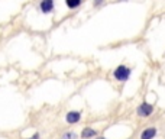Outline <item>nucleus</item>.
<instances>
[{"instance_id":"obj_1","label":"nucleus","mask_w":165,"mask_h":139,"mask_svg":"<svg viewBox=\"0 0 165 139\" xmlns=\"http://www.w3.org/2000/svg\"><path fill=\"white\" fill-rule=\"evenodd\" d=\"M129 74H130V70L123 65H120V67L116 68V71H114V77H116L119 81H125V80L129 78Z\"/></svg>"},{"instance_id":"obj_2","label":"nucleus","mask_w":165,"mask_h":139,"mask_svg":"<svg viewBox=\"0 0 165 139\" xmlns=\"http://www.w3.org/2000/svg\"><path fill=\"white\" fill-rule=\"evenodd\" d=\"M152 112H154V107H152L151 104H146V103H143V104L138 109L139 116H149Z\"/></svg>"},{"instance_id":"obj_3","label":"nucleus","mask_w":165,"mask_h":139,"mask_svg":"<svg viewBox=\"0 0 165 139\" xmlns=\"http://www.w3.org/2000/svg\"><path fill=\"white\" fill-rule=\"evenodd\" d=\"M52 8H54V2H52V0H42L41 10L44 12V13H49V12L52 10Z\"/></svg>"},{"instance_id":"obj_4","label":"nucleus","mask_w":165,"mask_h":139,"mask_svg":"<svg viewBox=\"0 0 165 139\" xmlns=\"http://www.w3.org/2000/svg\"><path fill=\"white\" fill-rule=\"evenodd\" d=\"M157 135V129L155 128H149V129H145L141 135V139H152L154 136Z\"/></svg>"},{"instance_id":"obj_5","label":"nucleus","mask_w":165,"mask_h":139,"mask_svg":"<svg viewBox=\"0 0 165 139\" xmlns=\"http://www.w3.org/2000/svg\"><path fill=\"white\" fill-rule=\"evenodd\" d=\"M80 120V113L78 112H70L67 115V122L68 123H77Z\"/></svg>"},{"instance_id":"obj_6","label":"nucleus","mask_w":165,"mask_h":139,"mask_svg":"<svg viewBox=\"0 0 165 139\" xmlns=\"http://www.w3.org/2000/svg\"><path fill=\"white\" fill-rule=\"evenodd\" d=\"M81 136H82V139H88V138H91V136H96V131H93V129H90V128H87V129H84V131H82Z\"/></svg>"},{"instance_id":"obj_7","label":"nucleus","mask_w":165,"mask_h":139,"mask_svg":"<svg viewBox=\"0 0 165 139\" xmlns=\"http://www.w3.org/2000/svg\"><path fill=\"white\" fill-rule=\"evenodd\" d=\"M80 3H81V0H67V6L68 8H77V6H80Z\"/></svg>"},{"instance_id":"obj_8","label":"nucleus","mask_w":165,"mask_h":139,"mask_svg":"<svg viewBox=\"0 0 165 139\" xmlns=\"http://www.w3.org/2000/svg\"><path fill=\"white\" fill-rule=\"evenodd\" d=\"M62 139H77V135H75L74 132H68V133H65L62 136Z\"/></svg>"},{"instance_id":"obj_9","label":"nucleus","mask_w":165,"mask_h":139,"mask_svg":"<svg viewBox=\"0 0 165 139\" xmlns=\"http://www.w3.org/2000/svg\"><path fill=\"white\" fill-rule=\"evenodd\" d=\"M97 139H104V138H97Z\"/></svg>"}]
</instances>
